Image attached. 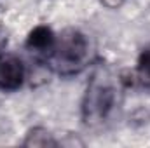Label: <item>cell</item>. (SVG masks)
<instances>
[{
    "instance_id": "6da1fadb",
    "label": "cell",
    "mask_w": 150,
    "mask_h": 148,
    "mask_svg": "<svg viewBox=\"0 0 150 148\" xmlns=\"http://www.w3.org/2000/svg\"><path fill=\"white\" fill-rule=\"evenodd\" d=\"M120 103V78L108 66H100L87 82L82 98V120L89 127L103 125Z\"/></svg>"
},
{
    "instance_id": "7a4b0ae2",
    "label": "cell",
    "mask_w": 150,
    "mask_h": 148,
    "mask_svg": "<svg viewBox=\"0 0 150 148\" xmlns=\"http://www.w3.org/2000/svg\"><path fill=\"white\" fill-rule=\"evenodd\" d=\"M89 59V42L87 37L75 30L67 28L61 32L47 54V65L58 75L70 77L84 70Z\"/></svg>"
},
{
    "instance_id": "3957f363",
    "label": "cell",
    "mask_w": 150,
    "mask_h": 148,
    "mask_svg": "<svg viewBox=\"0 0 150 148\" xmlns=\"http://www.w3.org/2000/svg\"><path fill=\"white\" fill-rule=\"evenodd\" d=\"M25 80V65L14 54H0V91H18Z\"/></svg>"
},
{
    "instance_id": "277c9868",
    "label": "cell",
    "mask_w": 150,
    "mask_h": 148,
    "mask_svg": "<svg viewBox=\"0 0 150 148\" xmlns=\"http://www.w3.org/2000/svg\"><path fill=\"white\" fill-rule=\"evenodd\" d=\"M54 42H56V35L52 33V30L49 26H45V25H38L28 33L25 45L32 52H45V54H49Z\"/></svg>"
},
{
    "instance_id": "5b68a950",
    "label": "cell",
    "mask_w": 150,
    "mask_h": 148,
    "mask_svg": "<svg viewBox=\"0 0 150 148\" xmlns=\"http://www.w3.org/2000/svg\"><path fill=\"white\" fill-rule=\"evenodd\" d=\"M23 145L25 147H58L59 141H56L47 129H44V127H33V129L28 131Z\"/></svg>"
},
{
    "instance_id": "8992f818",
    "label": "cell",
    "mask_w": 150,
    "mask_h": 148,
    "mask_svg": "<svg viewBox=\"0 0 150 148\" xmlns=\"http://www.w3.org/2000/svg\"><path fill=\"white\" fill-rule=\"evenodd\" d=\"M136 82L142 89L150 91V47H145L136 63Z\"/></svg>"
},
{
    "instance_id": "52a82bcc",
    "label": "cell",
    "mask_w": 150,
    "mask_h": 148,
    "mask_svg": "<svg viewBox=\"0 0 150 148\" xmlns=\"http://www.w3.org/2000/svg\"><path fill=\"white\" fill-rule=\"evenodd\" d=\"M122 2L124 0H101V4L107 5L108 9H117L119 5H122Z\"/></svg>"
}]
</instances>
